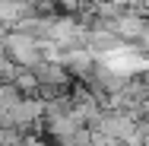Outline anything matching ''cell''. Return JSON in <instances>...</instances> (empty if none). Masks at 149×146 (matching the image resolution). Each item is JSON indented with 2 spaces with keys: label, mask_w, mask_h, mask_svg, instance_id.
I'll return each mask as SVG.
<instances>
[{
  "label": "cell",
  "mask_w": 149,
  "mask_h": 146,
  "mask_svg": "<svg viewBox=\"0 0 149 146\" xmlns=\"http://www.w3.org/2000/svg\"><path fill=\"white\" fill-rule=\"evenodd\" d=\"M16 86H19V92H22V95H38L41 83H38L35 70H32V67H26V70H22L19 76H16Z\"/></svg>",
  "instance_id": "6"
},
{
  "label": "cell",
  "mask_w": 149,
  "mask_h": 146,
  "mask_svg": "<svg viewBox=\"0 0 149 146\" xmlns=\"http://www.w3.org/2000/svg\"><path fill=\"white\" fill-rule=\"evenodd\" d=\"M26 3H19V0H0V22L6 29H16V22L26 16Z\"/></svg>",
  "instance_id": "4"
},
{
  "label": "cell",
  "mask_w": 149,
  "mask_h": 146,
  "mask_svg": "<svg viewBox=\"0 0 149 146\" xmlns=\"http://www.w3.org/2000/svg\"><path fill=\"white\" fill-rule=\"evenodd\" d=\"M114 32H118L124 41H140V38H146V32H149V16L143 10H133L130 6L124 16L114 19Z\"/></svg>",
  "instance_id": "2"
},
{
  "label": "cell",
  "mask_w": 149,
  "mask_h": 146,
  "mask_svg": "<svg viewBox=\"0 0 149 146\" xmlns=\"http://www.w3.org/2000/svg\"><path fill=\"white\" fill-rule=\"evenodd\" d=\"M3 41H6V54L16 60V64H22V67H35L38 60H45L41 57V41L32 38V35H26V32L10 29Z\"/></svg>",
  "instance_id": "1"
},
{
  "label": "cell",
  "mask_w": 149,
  "mask_h": 146,
  "mask_svg": "<svg viewBox=\"0 0 149 146\" xmlns=\"http://www.w3.org/2000/svg\"><path fill=\"white\" fill-rule=\"evenodd\" d=\"M32 70H35V76H38L41 86H60V89L73 86V73L67 70L63 60H38Z\"/></svg>",
  "instance_id": "3"
},
{
  "label": "cell",
  "mask_w": 149,
  "mask_h": 146,
  "mask_svg": "<svg viewBox=\"0 0 149 146\" xmlns=\"http://www.w3.org/2000/svg\"><path fill=\"white\" fill-rule=\"evenodd\" d=\"M19 102H22V92H19L16 83H0V115L13 111Z\"/></svg>",
  "instance_id": "5"
},
{
  "label": "cell",
  "mask_w": 149,
  "mask_h": 146,
  "mask_svg": "<svg viewBox=\"0 0 149 146\" xmlns=\"http://www.w3.org/2000/svg\"><path fill=\"white\" fill-rule=\"evenodd\" d=\"M35 3H60V0H35Z\"/></svg>",
  "instance_id": "7"
}]
</instances>
